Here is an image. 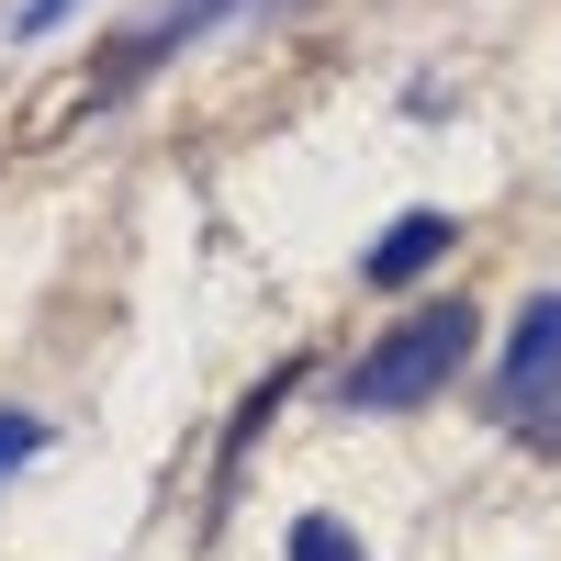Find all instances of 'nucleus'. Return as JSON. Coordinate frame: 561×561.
Returning a JSON list of instances; mask_svg holds the SVG:
<instances>
[{"instance_id": "nucleus-1", "label": "nucleus", "mask_w": 561, "mask_h": 561, "mask_svg": "<svg viewBox=\"0 0 561 561\" xmlns=\"http://www.w3.org/2000/svg\"><path fill=\"white\" fill-rule=\"evenodd\" d=\"M483 348V314L472 304H415L404 325H382L359 359H348V382H337V404L348 415H404V404H438L449 382H460V359Z\"/></svg>"}, {"instance_id": "nucleus-2", "label": "nucleus", "mask_w": 561, "mask_h": 561, "mask_svg": "<svg viewBox=\"0 0 561 561\" xmlns=\"http://www.w3.org/2000/svg\"><path fill=\"white\" fill-rule=\"evenodd\" d=\"M237 12H270V0H169L158 23H135V34L113 45V68L90 79V90H135V79H147V68H169L180 45H203L214 23H237Z\"/></svg>"}, {"instance_id": "nucleus-3", "label": "nucleus", "mask_w": 561, "mask_h": 561, "mask_svg": "<svg viewBox=\"0 0 561 561\" xmlns=\"http://www.w3.org/2000/svg\"><path fill=\"white\" fill-rule=\"evenodd\" d=\"M539 393H561V293H539V304L517 314V337H505V370H494V415L517 427Z\"/></svg>"}, {"instance_id": "nucleus-4", "label": "nucleus", "mask_w": 561, "mask_h": 561, "mask_svg": "<svg viewBox=\"0 0 561 561\" xmlns=\"http://www.w3.org/2000/svg\"><path fill=\"white\" fill-rule=\"evenodd\" d=\"M449 248H460V225L415 203V214H393V225H382V248H370V280H382V293H393V280H415V270H438Z\"/></svg>"}, {"instance_id": "nucleus-5", "label": "nucleus", "mask_w": 561, "mask_h": 561, "mask_svg": "<svg viewBox=\"0 0 561 561\" xmlns=\"http://www.w3.org/2000/svg\"><path fill=\"white\" fill-rule=\"evenodd\" d=\"M293 561H370V550L348 539V517H325V505H314V517H293Z\"/></svg>"}, {"instance_id": "nucleus-6", "label": "nucleus", "mask_w": 561, "mask_h": 561, "mask_svg": "<svg viewBox=\"0 0 561 561\" xmlns=\"http://www.w3.org/2000/svg\"><path fill=\"white\" fill-rule=\"evenodd\" d=\"M45 449V415H23V404H0V483L23 472V460Z\"/></svg>"}, {"instance_id": "nucleus-7", "label": "nucleus", "mask_w": 561, "mask_h": 561, "mask_svg": "<svg viewBox=\"0 0 561 561\" xmlns=\"http://www.w3.org/2000/svg\"><path fill=\"white\" fill-rule=\"evenodd\" d=\"M68 12H79V0H23V12H12V34H57Z\"/></svg>"}]
</instances>
